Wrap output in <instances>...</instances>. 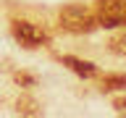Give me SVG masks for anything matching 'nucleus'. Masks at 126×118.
Returning a JSON list of instances; mask_svg holds the SVG:
<instances>
[{
  "mask_svg": "<svg viewBox=\"0 0 126 118\" xmlns=\"http://www.w3.org/2000/svg\"><path fill=\"white\" fill-rule=\"evenodd\" d=\"M58 24H61V29L71 31V34H89L94 31L100 24H97V16L92 11H87L81 5H66L61 8V13H58Z\"/></svg>",
  "mask_w": 126,
  "mask_h": 118,
  "instance_id": "1",
  "label": "nucleus"
},
{
  "mask_svg": "<svg viewBox=\"0 0 126 118\" xmlns=\"http://www.w3.org/2000/svg\"><path fill=\"white\" fill-rule=\"evenodd\" d=\"M97 24L105 29L126 26V0H97Z\"/></svg>",
  "mask_w": 126,
  "mask_h": 118,
  "instance_id": "2",
  "label": "nucleus"
},
{
  "mask_svg": "<svg viewBox=\"0 0 126 118\" xmlns=\"http://www.w3.org/2000/svg\"><path fill=\"white\" fill-rule=\"evenodd\" d=\"M13 37H16L18 45L29 47V50H34V47H45L47 42H50L47 31H42L37 24L21 21V18H16V21H13Z\"/></svg>",
  "mask_w": 126,
  "mask_h": 118,
  "instance_id": "3",
  "label": "nucleus"
},
{
  "mask_svg": "<svg viewBox=\"0 0 126 118\" xmlns=\"http://www.w3.org/2000/svg\"><path fill=\"white\" fill-rule=\"evenodd\" d=\"M63 66H68L74 74H79V76H84V79H92L94 74H97V66L89 60H81V58H71V55H63L61 58Z\"/></svg>",
  "mask_w": 126,
  "mask_h": 118,
  "instance_id": "4",
  "label": "nucleus"
},
{
  "mask_svg": "<svg viewBox=\"0 0 126 118\" xmlns=\"http://www.w3.org/2000/svg\"><path fill=\"white\" fill-rule=\"evenodd\" d=\"M102 89H105V92L126 89V76L124 74H105V76H102Z\"/></svg>",
  "mask_w": 126,
  "mask_h": 118,
  "instance_id": "5",
  "label": "nucleus"
},
{
  "mask_svg": "<svg viewBox=\"0 0 126 118\" xmlns=\"http://www.w3.org/2000/svg\"><path fill=\"white\" fill-rule=\"evenodd\" d=\"M16 110L24 113V116H39V113H42V110H39V102L32 100V97H21L18 105H16Z\"/></svg>",
  "mask_w": 126,
  "mask_h": 118,
  "instance_id": "6",
  "label": "nucleus"
},
{
  "mask_svg": "<svg viewBox=\"0 0 126 118\" xmlns=\"http://www.w3.org/2000/svg\"><path fill=\"white\" fill-rule=\"evenodd\" d=\"M108 47H110V53H116V55H126V31L118 34V37H113L108 42Z\"/></svg>",
  "mask_w": 126,
  "mask_h": 118,
  "instance_id": "7",
  "label": "nucleus"
},
{
  "mask_svg": "<svg viewBox=\"0 0 126 118\" xmlns=\"http://www.w3.org/2000/svg\"><path fill=\"white\" fill-rule=\"evenodd\" d=\"M16 81H18V84H29V87H34V79H32L29 74H16Z\"/></svg>",
  "mask_w": 126,
  "mask_h": 118,
  "instance_id": "8",
  "label": "nucleus"
},
{
  "mask_svg": "<svg viewBox=\"0 0 126 118\" xmlns=\"http://www.w3.org/2000/svg\"><path fill=\"white\" fill-rule=\"evenodd\" d=\"M113 108H116L118 113H126V97H121V100H116V102H113Z\"/></svg>",
  "mask_w": 126,
  "mask_h": 118,
  "instance_id": "9",
  "label": "nucleus"
}]
</instances>
